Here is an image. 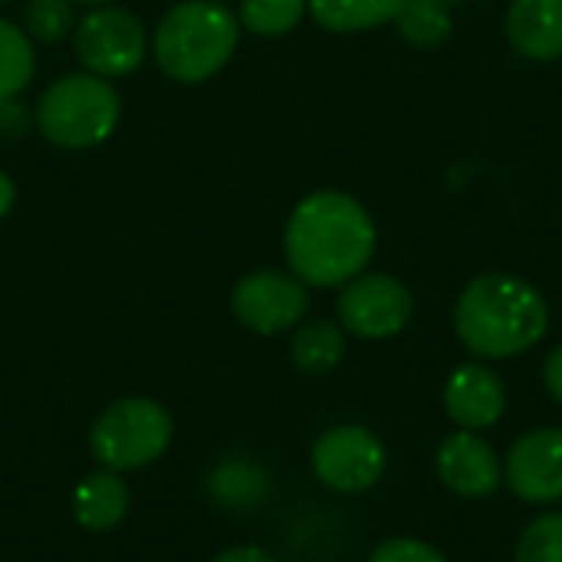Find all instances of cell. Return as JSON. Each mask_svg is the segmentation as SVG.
Listing matches in <instances>:
<instances>
[{
    "label": "cell",
    "instance_id": "28",
    "mask_svg": "<svg viewBox=\"0 0 562 562\" xmlns=\"http://www.w3.org/2000/svg\"><path fill=\"white\" fill-rule=\"evenodd\" d=\"M0 3H7V0H0Z\"/></svg>",
    "mask_w": 562,
    "mask_h": 562
},
{
    "label": "cell",
    "instance_id": "3",
    "mask_svg": "<svg viewBox=\"0 0 562 562\" xmlns=\"http://www.w3.org/2000/svg\"><path fill=\"white\" fill-rule=\"evenodd\" d=\"M237 16L217 0H184L155 30V59L175 82H204L237 49Z\"/></svg>",
    "mask_w": 562,
    "mask_h": 562
},
{
    "label": "cell",
    "instance_id": "18",
    "mask_svg": "<svg viewBox=\"0 0 562 562\" xmlns=\"http://www.w3.org/2000/svg\"><path fill=\"white\" fill-rule=\"evenodd\" d=\"M33 69H36V59H33V46L26 33L0 20V102L16 99L30 86Z\"/></svg>",
    "mask_w": 562,
    "mask_h": 562
},
{
    "label": "cell",
    "instance_id": "25",
    "mask_svg": "<svg viewBox=\"0 0 562 562\" xmlns=\"http://www.w3.org/2000/svg\"><path fill=\"white\" fill-rule=\"evenodd\" d=\"M13 198H16V188H13V181L0 171V217H7V214H10Z\"/></svg>",
    "mask_w": 562,
    "mask_h": 562
},
{
    "label": "cell",
    "instance_id": "5",
    "mask_svg": "<svg viewBox=\"0 0 562 562\" xmlns=\"http://www.w3.org/2000/svg\"><path fill=\"white\" fill-rule=\"evenodd\" d=\"M171 435L175 425L165 405L151 398H122L95 418L89 431V448L105 471L122 474L158 461L168 451Z\"/></svg>",
    "mask_w": 562,
    "mask_h": 562
},
{
    "label": "cell",
    "instance_id": "16",
    "mask_svg": "<svg viewBox=\"0 0 562 562\" xmlns=\"http://www.w3.org/2000/svg\"><path fill=\"white\" fill-rule=\"evenodd\" d=\"M290 356L293 362L303 369V372H329L342 362L346 356V336L336 323H326V319H316V323H306L293 342H290Z\"/></svg>",
    "mask_w": 562,
    "mask_h": 562
},
{
    "label": "cell",
    "instance_id": "14",
    "mask_svg": "<svg viewBox=\"0 0 562 562\" xmlns=\"http://www.w3.org/2000/svg\"><path fill=\"white\" fill-rule=\"evenodd\" d=\"M128 487L115 471H95L72 491V517L92 533H105L122 524L128 510Z\"/></svg>",
    "mask_w": 562,
    "mask_h": 562
},
{
    "label": "cell",
    "instance_id": "17",
    "mask_svg": "<svg viewBox=\"0 0 562 562\" xmlns=\"http://www.w3.org/2000/svg\"><path fill=\"white\" fill-rule=\"evenodd\" d=\"M398 33L412 43V46H438L451 36L454 20L445 0H405L402 10L395 13Z\"/></svg>",
    "mask_w": 562,
    "mask_h": 562
},
{
    "label": "cell",
    "instance_id": "20",
    "mask_svg": "<svg viewBox=\"0 0 562 562\" xmlns=\"http://www.w3.org/2000/svg\"><path fill=\"white\" fill-rule=\"evenodd\" d=\"M514 562H562V514L537 517L524 530Z\"/></svg>",
    "mask_w": 562,
    "mask_h": 562
},
{
    "label": "cell",
    "instance_id": "22",
    "mask_svg": "<svg viewBox=\"0 0 562 562\" xmlns=\"http://www.w3.org/2000/svg\"><path fill=\"white\" fill-rule=\"evenodd\" d=\"M369 562H448L435 547H428L425 540L415 537H395L385 540Z\"/></svg>",
    "mask_w": 562,
    "mask_h": 562
},
{
    "label": "cell",
    "instance_id": "4",
    "mask_svg": "<svg viewBox=\"0 0 562 562\" xmlns=\"http://www.w3.org/2000/svg\"><path fill=\"white\" fill-rule=\"evenodd\" d=\"M122 115L119 92L92 72H69L46 86L36 102V125L59 148H92L105 142Z\"/></svg>",
    "mask_w": 562,
    "mask_h": 562
},
{
    "label": "cell",
    "instance_id": "24",
    "mask_svg": "<svg viewBox=\"0 0 562 562\" xmlns=\"http://www.w3.org/2000/svg\"><path fill=\"white\" fill-rule=\"evenodd\" d=\"M211 562H280L277 557H270L267 550L260 547H234V550H224L217 560Z\"/></svg>",
    "mask_w": 562,
    "mask_h": 562
},
{
    "label": "cell",
    "instance_id": "27",
    "mask_svg": "<svg viewBox=\"0 0 562 562\" xmlns=\"http://www.w3.org/2000/svg\"><path fill=\"white\" fill-rule=\"evenodd\" d=\"M445 3H458V0H445Z\"/></svg>",
    "mask_w": 562,
    "mask_h": 562
},
{
    "label": "cell",
    "instance_id": "6",
    "mask_svg": "<svg viewBox=\"0 0 562 562\" xmlns=\"http://www.w3.org/2000/svg\"><path fill=\"white\" fill-rule=\"evenodd\" d=\"M145 26L122 7H95L76 26V53L92 76L119 79L145 59Z\"/></svg>",
    "mask_w": 562,
    "mask_h": 562
},
{
    "label": "cell",
    "instance_id": "21",
    "mask_svg": "<svg viewBox=\"0 0 562 562\" xmlns=\"http://www.w3.org/2000/svg\"><path fill=\"white\" fill-rule=\"evenodd\" d=\"M26 33L40 43H56L63 40L72 23H76V10L72 0H30L26 13H23Z\"/></svg>",
    "mask_w": 562,
    "mask_h": 562
},
{
    "label": "cell",
    "instance_id": "2",
    "mask_svg": "<svg viewBox=\"0 0 562 562\" xmlns=\"http://www.w3.org/2000/svg\"><path fill=\"white\" fill-rule=\"evenodd\" d=\"M454 326L474 356L510 359L547 336L550 310L533 283L510 273H487L461 293Z\"/></svg>",
    "mask_w": 562,
    "mask_h": 562
},
{
    "label": "cell",
    "instance_id": "8",
    "mask_svg": "<svg viewBox=\"0 0 562 562\" xmlns=\"http://www.w3.org/2000/svg\"><path fill=\"white\" fill-rule=\"evenodd\" d=\"M339 323L362 339H389L412 319V293L389 273H369L346 283L339 293Z\"/></svg>",
    "mask_w": 562,
    "mask_h": 562
},
{
    "label": "cell",
    "instance_id": "7",
    "mask_svg": "<svg viewBox=\"0 0 562 562\" xmlns=\"http://www.w3.org/2000/svg\"><path fill=\"white\" fill-rule=\"evenodd\" d=\"M385 445L375 431L362 425H342L319 435L313 445V471L316 477L339 494H362L379 484L385 471Z\"/></svg>",
    "mask_w": 562,
    "mask_h": 562
},
{
    "label": "cell",
    "instance_id": "13",
    "mask_svg": "<svg viewBox=\"0 0 562 562\" xmlns=\"http://www.w3.org/2000/svg\"><path fill=\"white\" fill-rule=\"evenodd\" d=\"M507 36L527 59H560L562 0H514L507 13Z\"/></svg>",
    "mask_w": 562,
    "mask_h": 562
},
{
    "label": "cell",
    "instance_id": "12",
    "mask_svg": "<svg viewBox=\"0 0 562 562\" xmlns=\"http://www.w3.org/2000/svg\"><path fill=\"white\" fill-rule=\"evenodd\" d=\"M445 408L464 431H481L501 422L507 408V389L497 372L481 362L458 366L445 389Z\"/></svg>",
    "mask_w": 562,
    "mask_h": 562
},
{
    "label": "cell",
    "instance_id": "19",
    "mask_svg": "<svg viewBox=\"0 0 562 562\" xmlns=\"http://www.w3.org/2000/svg\"><path fill=\"white\" fill-rule=\"evenodd\" d=\"M306 10V0H240V23L257 36L290 33Z\"/></svg>",
    "mask_w": 562,
    "mask_h": 562
},
{
    "label": "cell",
    "instance_id": "10",
    "mask_svg": "<svg viewBox=\"0 0 562 562\" xmlns=\"http://www.w3.org/2000/svg\"><path fill=\"white\" fill-rule=\"evenodd\" d=\"M507 484L527 504L562 501V428L530 431L507 454Z\"/></svg>",
    "mask_w": 562,
    "mask_h": 562
},
{
    "label": "cell",
    "instance_id": "23",
    "mask_svg": "<svg viewBox=\"0 0 562 562\" xmlns=\"http://www.w3.org/2000/svg\"><path fill=\"white\" fill-rule=\"evenodd\" d=\"M543 382H547V389H550V395L557 398L562 405V346L560 349H553L550 356H547V366H543Z\"/></svg>",
    "mask_w": 562,
    "mask_h": 562
},
{
    "label": "cell",
    "instance_id": "15",
    "mask_svg": "<svg viewBox=\"0 0 562 562\" xmlns=\"http://www.w3.org/2000/svg\"><path fill=\"white\" fill-rule=\"evenodd\" d=\"M402 3L405 0H306L316 23L333 33H356V30L382 26L395 20Z\"/></svg>",
    "mask_w": 562,
    "mask_h": 562
},
{
    "label": "cell",
    "instance_id": "9",
    "mask_svg": "<svg viewBox=\"0 0 562 562\" xmlns=\"http://www.w3.org/2000/svg\"><path fill=\"white\" fill-rule=\"evenodd\" d=\"M231 306H234V316L247 329L260 336H273V333L296 326L306 316L310 293H306V283L290 273L257 270L234 286Z\"/></svg>",
    "mask_w": 562,
    "mask_h": 562
},
{
    "label": "cell",
    "instance_id": "1",
    "mask_svg": "<svg viewBox=\"0 0 562 562\" xmlns=\"http://www.w3.org/2000/svg\"><path fill=\"white\" fill-rule=\"evenodd\" d=\"M286 263L310 286H346L375 250L369 211L342 191H316L296 204L283 237Z\"/></svg>",
    "mask_w": 562,
    "mask_h": 562
},
{
    "label": "cell",
    "instance_id": "26",
    "mask_svg": "<svg viewBox=\"0 0 562 562\" xmlns=\"http://www.w3.org/2000/svg\"><path fill=\"white\" fill-rule=\"evenodd\" d=\"M79 3H105V0H79Z\"/></svg>",
    "mask_w": 562,
    "mask_h": 562
},
{
    "label": "cell",
    "instance_id": "11",
    "mask_svg": "<svg viewBox=\"0 0 562 562\" xmlns=\"http://www.w3.org/2000/svg\"><path fill=\"white\" fill-rule=\"evenodd\" d=\"M438 477L461 497H491L501 487V461L494 448L471 431H458L441 441L435 458Z\"/></svg>",
    "mask_w": 562,
    "mask_h": 562
}]
</instances>
